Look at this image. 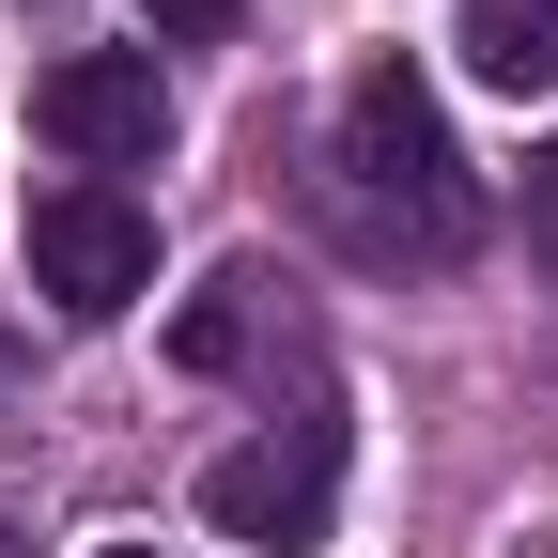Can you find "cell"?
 <instances>
[{"instance_id": "2", "label": "cell", "mask_w": 558, "mask_h": 558, "mask_svg": "<svg viewBox=\"0 0 558 558\" xmlns=\"http://www.w3.org/2000/svg\"><path fill=\"white\" fill-rule=\"evenodd\" d=\"M32 295L62 311V326H109V311H140L156 295V218H140L124 186H47L32 202Z\"/></svg>"}, {"instance_id": "1", "label": "cell", "mask_w": 558, "mask_h": 558, "mask_svg": "<svg viewBox=\"0 0 558 558\" xmlns=\"http://www.w3.org/2000/svg\"><path fill=\"white\" fill-rule=\"evenodd\" d=\"M341 186H357V218L403 233V248H465V218H481V186L450 156V109H435V78H418L403 47L341 78Z\"/></svg>"}, {"instance_id": "7", "label": "cell", "mask_w": 558, "mask_h": 558, "mask_svg": "<svg viewBox=\"0 0 558 558\" xmlns=\"http://www.w3.org/2000/svg\"><path fill=\"white\" fill-rule=\"evenodd\" d=\"M140 16H156L171 47H233V32H248V0H140Z\"/></svg>"}, {"instance_id": "5", "label": "cell", "mask_w": 558, "mask_h": 558, "mask_svg": "<svg viewBox=\"0 0 558 558\" xmlns=\"http://www.w3.org/2000/svg\"><path fill=\"white\" fill-rule=\"evenodd\" d=\"M465 78L481 94H558V0H465Z\"/></svg>"}, {"instance_id": "9", "label": "cell", "mask_w": 558, "mask_h": 558, "mask_svg": "<svg viewBox=\"0 0 558 558\" xmlns=\"http://www.w3.org/2000/svg\"><path fill=\"white\" fill-rule=\"evenodd\" d=\"M109 558H156V543H109Z\"/></svg>"}, {"instance_id": "6", "label": "cell", "mask_w": 558, "mask_h": 558, "mask_svg": "<svg viewBox=\"0 0 558 558\" xmlns=\"http://www.w3.org/2000/svg\"><path fill=\"white\" fill-rule=\"evenodd\" d=\"M248 295H264L248 264H233V279H202V295L171 311V357H186V373H233V357H248Z\"/></svg>"}, {"instance_id": "4", "label": "cell", "mask_w": 558, "mask_h": 558, "mask_svg": "<svg viewBox=\"0 0 558 558\" xmlns=\"http://www.w3.org/2000/svg\"><path fill=\"white\" fill-rule=\"evenodd\" d=\"M326 497H341V418H295V435H264V450H218L202 465V512H218L233 543H326Z\"/></svg>"}, {"instance_id": "8", "label": "cell", "mask_w": 558, "mask_h": 558, "mask_svg": "<svg viewBox=\"0 0 558 558\" xmlns=\"http://www.w3.org/2000/svg\"><path fill=\"white\" fill-rule=\"evenodd\" d=\"M527 264L558 279V140H543V156H527Z\"/></svg>"}, {"instance_id": "3", "label": "cell", "mask_w": 558, "mask_h": 558, "mask_svg": "<svg viewBox=\"0 0 558 558\" xmlns=\"http://www.w3.org/2000/svg\"><path fill=\"white\" fill-rule=\"evenodd\" d=\"M32 124H47V156H78L109 186V171H140L171 140V78H156V47H62L32 78Z\"/></svg>"}]
</instances>
